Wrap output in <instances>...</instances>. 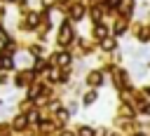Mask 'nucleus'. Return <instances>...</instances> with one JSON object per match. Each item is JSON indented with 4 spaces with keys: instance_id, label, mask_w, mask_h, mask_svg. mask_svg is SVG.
<instances>
[{
    "instance_id": "1",
    "label": "nucleus",
    "mask_w": 150,
    "mask_h": 136,
    "mask_svg": "<svg viewBox=\"0 0 150 136\" xmlns=\"http://www.w3.org/2000/svg\"><path fill=\"white\" fill-rule=\"evenodd\" d=\"M59 40H61V45H66V42L70 40V26H63V28H61V38H59Z\"/></svg>"
},
{
    "instance_id": "2",
    "label": "nucleus",
    "mask_w": 150,
    "mask_h": 136,
    "mask_svg": "<svg viewBox=\"0 0 150 136\" xmlns=\"http://www.w3.org/2000/svg\"><path fill=\"white\" fill-rule=\"evenodd\" d=\"M82 12H84V9H82V7H80V5H75V7H73V12H70V14H73V19H80V16H82Z\"/></svg>"
},
{
    "instance_id": "3",
    "label": "nucleus",
    "mask_w": 150,
    "mask_h": 136,
    "mask_svg": "<svg viewBox=\"0 0 150 136\" xmlns=\"http://www.w3.org/2000/svg\"><path fill=\"white\" fill-rule=\"evenodd\" d=\"M68 61H70V56H68V54H59V56H56V63H61V66H66Z\"/></svg>"
},
{
    "instance_id": "4",
    "label": "nucleus",
    "mask_w": 150,
    "mask_h": 136,
    "mask_svg": "<svg viewBox=\"0 0 150 136\" xmlns=\"http://www.w3.org/2000/svg\"><path fill=\"white\" fill-rule=\"evenodd\" d=\"M98 82H101V75L98 73H91L89 75V84H98Z\"/></svg>"
},
{
    "instance_id": "5",
    "label": "nucleus",
    "mask_w": 150,
    "mask_h": 136,
    "mask_svg": "<svg viewBox=\"0 0 150 136\" xmlns=\"http://www.w3.org/2000/svg\"><path fill=\"white\" fill-rule=\"evenodd\" d=\"M105 33H108L105 26H96V35H98V38H105Z\"/></svg>"
},
{
    "instance_id": "6",
    "label": "nucleus",
    "mask_w": 150,
    "mask_h": 136,
    "mask_svg": "<svg viewBox=\"0 0 150 136\" xmlns=\"http://www.w3.org/2000/svg\"><path fill=\"white\" fill-rule=\"evenodd\" d=\"M94 101H96V94H94V91H89V94L84 96V103H94Z\"/></svg>"
},
{
    "instance_id": "7",
    "label": "nucleus",
    "mask_w": 150,
    "mask_h": 136,
    "mask_svg": "<svg viewBox=\"0 0 150 136\" xmlns=\"http://www.w3.org/2000/svg\"><path fill=\"white\" fill-rule=\"evenodd\" d=\"M80 136H94V131H91L89 127H82V129H80Z\"/></svg>"
},
{
    "instance_id": "8",
    "label": "nucleus",
    "mask_w": 150,
    "mask_h": 136,
    "mask_svg": "<svg viewBox=\"0 0 150 136\" xmlns=\"http://www.w3.org/2000/svg\"><path fill=\"white\" fill-rule=\"evenodd\" d=\"M103 47H105V49H112V47H115V42H112V40H105V42H103Z\"/></svg>"
},
{
    "instance_id": "9",
    "label": "nucleus",
    "mask_w": 150,
    "mask_h": 136,
    "mask_svg": "<svg viewBox=\"0 0 150 136\" xmlns=\"http://www.w3.org/2000/svg\"><path fill=\"white\" fill-rule=\"evenodd\" d=\"M122 30H124V23H122V21H120V23H117V26H115V33H122Z\"/></svg>"
},
{
    "instance_id": "10",
    "label": "nucleus",
    "mask_w": 150,
    "mask_h": 136,
    "mask_svg": "<svg viewBox=\"0 0 150 136\" xmlns=\"http://www.w3.org/2000/svg\"><path fill=\"white\" fill-rule=\"evenodd\" d=\"M23 124H26V120H23V117H19V120L14 122V127H23Z\"/></svg>"
},
{
    "instance_id": "11",
    "label": "nucleus",
    "mask_w": 150,
    "mask_h": 136,
    "mask_svg": "<svg viewBox=\"0 0 150 136\" xmlns=\"http://www.w3.org/2000/svg\"><path fill=\"white\" fill-rule=\"evenodd\" d=\"M143 113H145V115H150V106H143Z\"/></svg>"
},
{
    "instance_id": "12",
    "label": "nucleus",
    "mask_w": 150,
    "mask_h": 136,
    "mask_svg": "<svg viewBox=\"0 0 150 136\" xmlns=\"http://www.w3.org/2000/svg\"><path fill=\"white\" fill-rule=\"evenodd\" d=\"M0 40H5V33H2V30H0Z\"/></svg>"
},
{
    "instance_id": "13",
    "label": "nucleus",
    "mask_w": 150,
    "mask_h": 136,
    "mask_svg": "<svg viewBox=\"0 0 150 136\" xmlns=\"http://www.w3.org/2000/svg\"><path fill=\"white\" fill-rule=\"evenodd\" d=\"M61 136H73V134H68V131H66V134H61Z\"/></svg>"
}]
</instances>
